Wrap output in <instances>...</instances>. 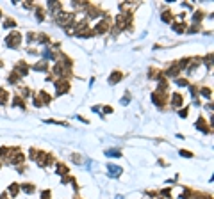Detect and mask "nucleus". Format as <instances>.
Instances as JSON below:
<instances>
[{
  "mask_svg": "<svg viewBox=\"0 0 214 199\" xmlns=\"http://www.w3.org/2000/svg\"><path fill=\"white\" fill-rule=\"evenodd\" d=\"M6 163H9V165H21V163L25 162V155H23V151H21V148H9V155H7V158L4 160Z\"/></svg>",
  "mask_w": 214,
  "mask_h": 199,
  "instance_id": "f257e3e1",
  "label": "nucleus"
},
{
  "mask_svg": "<svg viewBox=\"0 0 214 199\" xmlns=\"http://www.w3.org/2000/svg\"><path fill=\"white\" fill-rule=\"evenodd\" d=\"M109 28H111V18H109V14H104V18L95 25L93 32L95 34H105V32H109Z\"/></svg>",
  "mask_w": 214,
  "mask_h": 199,
  "instance_id": "f03ea898",
  "label": "nucleus"
},
{
  "mask_svg": "<svg viewBox=\"0 0 214 199\" xmlns=\"http://www.w3.org/2000/svg\"><path fill=\"white\" fill-rule=\"evenodd\" d=\"M56 162V156L52 155V153H45V151H39V155L36 158V163L39 165V167H48L52 163Z\"/></svg>",
  "mask_w": 214,
  "mask_h": 199,
  "instance_id": "7ed1b4c3",
  "label": "nucleus"
},
{
  "mask_svg": "<svg viewBox=\"0 0 214 199\" xmlns=\"http://www.w3.org/2000/svg\"><path fill=\"white\" fill-rule=\"evenodd\" d=\"M6 44L9 46V48H18V46L21 44V32L20 30H13L11 34H7Z\"/></svg>",
  "mask_w": 214,
  "mask_h": 199,
  "instance_id": "20e7f679",
  "label": "nucleus"
},
{
  "mask_svg": "<svg viewBox=\"0 0 214 199\" xmlns=\"http://www.w3.org/2000/svg\"><path fill=\"white\" fill-rule=\"evenodd\" d=\"M66 92H70V82L66 78H59L56 80V94L57 96H63Z\"/></svg>",
  "mask_w": 214,
  "mask_h": 199,
  "instance_id": "39448f33",
  "label": "nucleus"
},
{
  "mask_svg": "<svg viewBox=\"0 0 214 199\" xmlns=\"http://www.w3.org/2000/svg\"><path fill=\"white\" fill-rule=\"evenodd\" d=\"M152 101L155 103L157 107H166V103H168V96H166V92L163 91H154L152 92Z\"/></svg>",
  "mask_w": 214,
  "mask_h": 199,
  "instance_id": "423d86ee",
  "label": "nucleus"
},
{
  "mask_svg": "<svg viewBox=\"0 0 214 199\" xmlns=\"http://www.w3.org/2000/svg\"><path fill=\"white\" fill-rule=\"evenodd\" d=\"M86 13H87V18H98L100 14L104 16L102 9H100L98 6H95V4H87V7H86Z\"/></svg>",
  "mask_w": 214,
  "mask_h": 199,
  "instance_id": "0eeeda50",
  "label": "nucleus"
},
{
  "mask_svg": "<svg viewBox=\"0 0 214 199\" xmlns=\"http://www.w3.org/2000/svg\"><path fill=\"white\" fill-rule=\"evenodd\" d=\"M196 128H198L200 132H203V133H211V126L207 125V119L203 116H200L198 121H196Z\"/></svg>",
  "mask_w": 214,
  "mask_h": 199,
  "instance_id": "6e6552de",
  "label": "nucleus"
},
{
  "mask_svg": "<svg viewBox=\"0 0 214 199\" xmlns=\"http://www.w3.org/2000/svg\"><path fill=\"white\" fill-rule=\"evenodd\" d=\"M48 9H50V13L54 14V18H56L57 14L63 11V4L57 2V0H52V2H48Z\"/></svg>",
  "mask_w": 214,
  "mask_h": 199,
  "instance_id": "1a4fd4ad",
  "label": "nucleus"
},
{
  "mask_svg": "<svg viewBox=\"0 0 214 199\" xmlns=\"http://www.w3.org/2000/svg\"><path fill=\"white\" fill-rule=\"evenodd\" d=\"M168 77H173V78H178V75H180V68L177 66V62H171L170 64V68L164 71Z\"/></svg>",
  "mask_w": 214,
  "mask_h": 199,
  "instance_id": "9d476101",
  "label": "nucleus"
},
{
  "mask_svg": "<svg viewBox=\"0 0 214 199\" xmlns=\"http://www.w3.org/2000/svg\"><path fill=\"white\" fill-rule=\"evenodd\" d=\"M16 73L20 75V77H25V75H29V64L25 62V61H21V62L16 64Z\"/></svg>",
  "mask_w": 214,
  "mask_h": 199,
  "instance_id": "9b49d317",
  "label": "nucleus"
},
{
  "mask_svg": "<svg viewBox=\"0 0 214 199\" xmlns=\"http://www.w3.org/2000/svg\"><path fill=\"white\" fill-rule=\"evenodd\" d=\"M182 103H184V96L180 92H173L171 94V105L175 108H178V107H182Z\"/></svg>",
  "mask_w": 214,
  "mask_h": 199,
  "instance_id": "f8f14e48",
  "label": "nucleus"
},
{
  "mask_svg": "<svg viewBox=\"0 0 214 199\" xmlns=\"http://www.w3.org/2000/svg\"><path fill=\"white\" fill-rule=\"evenodd\" d=\"M38 100L41 101V105H48L50 101H52V96L47 91H39L38 92Z\"/></svg>",
  "mask_w": 214,
  "mask_h": 199,
  "instance_id": "ddd939ff",
  "label": "nucleus"
},
{
  "mask_svg": "<svg viewBox=\"0 0 214 199\" xmlns=\"http://www.w3.org/2000/svg\"><path fill=\"white\" fill-rule=\"evenodd\" d=\"M57 174L63 176V178L70 174V169H68V165H66L64 162H57Z\"/></svg>",
  "mask_w": 214,
  "mask_h": 199,
  "instance_id": "4468645a",
  "label": "nucleus"
},
{
  "mask_svg": "<svg viewBox=\"0 0 214 199\" xmlns=\"http://www.w3.org/2000/svg\"><path fill=\"white\" fill-rule=\"evenodd\" d=\"M121 78H123V73L116 70V71H113V73H111V77H109V84H111V85L118 84V82H120Z\"/></svg>",
  "mask_w": 214,
  "mask_h": 199,
  "instance_id": "2eb2a0df",
  "label": "nucleus"
},
{
  "mask_svg": "<svg viewBox=\"0 0 214 199\" xmlns=\"http://www.w3.org/2000/svg\"><path fill=\"white\" fill-rule=\"evenodd\" d=\"M148 78H155V80H161V78H163V71L157 70V68H150V70H148Z\"/></svg>",
  "mask_w": 214,
  "mask_h": 199,
  "instance_id": "dca6fc26",
  "label": "nucleus"
},
{
  "mask_svg": "<svg viewBox=\"0 0 214 199\" xmlns=\"http://www.w3.org/2000/svg\"><path fill=\"white\" fill-rule=\"evenodd\" d=\"M20 190L27 192V194H34V192H36V185L34 183H21L20 185Z\"/></svg>",
  "mask_w": 214,
  "mask_h": 199,
  "instance_id": "f3484780",
  "label": "nucleus"
},
{
  "mask_svg": "<svg viewBox=\"0 0 214 199\" xmlns=\"http://www.w3.org/2000/svg\"><path fill=\"white\" fill-rule=\"evenodd\" d=\"M32 70H36V71H47V70H48V62H47V59H43V61H39L38 64H34V66H32Z\"/></svg>",
  "mask_w": 214,
  "mask_h": 199,
  "instance_id": "a211bd4d",
  "label": "nucleus"
},
{
  "mask_svg": "<svg viewBox=\"0 0 214 199\" xmlns=\"http://www.w3.org/2000/svg\"><path fill=\"white\" fill-rule=\"evenodd\" d=\"M7 101H9V92L7 89L0 87V105H7Z\"/></svg>",
  "mask_w": 214,
  "mask_h": 199,
  "instance_id": "6ab92c4d",
  "label": "nucleus"
},
{
  "mask_svg": "<svg viewBox=\"0 0 214 199\" xmlns=\"http://www.w3.org/2000/svg\"><path fill=\"white\" fill-rule=\"evenodd\" d=\"M107 169L111 171V172H109L111 176H118L120 172H123V169H121V167H118V165H113V163H109V165H107Z\"/></svg>",
  "mask_w": 214,
  "mask_h": 199,
  "instance_id": "aec40b11",
  "label": "nucleus"
},
{
  "mask_svg": "<svg viewBox=\"0 0 214 199\" xmlns=\"http://www.w3.org/2000/svg\"><path fill=\"white\" fill-rule=\"evenodd\" d=\"M18 78H20V75H18L16 71H11L9 77H7V82H9V84H18Z\"/></svg>",
  "mask_w": 214,
  "mask_h": 199,
  "instance_id": "412c9836",
  "label": "nucleus"
},
{
  "mask_svg": "<svg viewBox=\"0 0 214 199\" xmlns=\"http://www.w3.org/2000/svg\"><path fill=\"white\" fill-rule=\"evenodd\" d=\"M13 105H14V107H21V108L25 110V100H23V98H20V96H14V100H13Z\"/></svg>",
  "mask_w": 214,
  "mask_h": 199,
  "instance_id": "4be33fe9",
  "label": "nucleus"
},
{
  "mask_svg": "<svg viewBox=\"0 0 214 199\" xmlns=\"http://www.w3.org/2000/svg\"><path fill=\"white\" fill-rule=\"evenodd\" d=\"M34 11L38 13V20H39V21L45 20V9H43L41 6H34Z\"/></svg>",
  "mask_w": 214,
  "mask_h": 199,
  "instance_id": "5701e85b",
  "label": "nucleus"
},
{
  "mask_svg": "<svg viewBox=\"0 0 214 199\" xmlns=\"http://www.w3.org/2000/svg\"><path fill=\"white\" fill-rule=\"evenodd\" d=\"M18 192H20V185L18 183H11L9 185V194H11V196H18Z\"/></svg>",
  "mask_w": 214,
  "mask_h": 199,
  "instance_id": "b1692460",
  "label": "nucleus"
},
{
  "mask_svg": "<svg viewBox=\"0 0 214 199\" xmlns=\"http://www.w3.org/2000/svg\"><path fill=\"white\" fill-rule=\"evenodd\" d=\"M163 21L164 23H171V21H173V13H171V11H164L163 13Z\"/></svg>",
  "mask_w": 214,
  "mask_h": 199,
  "instance_id": "393cba45",
  "label": "nucleus"
},
{
  "mask_svg": "<svg viewBox=\"0 0 214 199\" xmlns=\"http://www.w3.org/2000/svg\"><path fill=\"white\" fill-rule=\"evenodd\" d=\"M18 92L21 94L20 98H23V100H25V98L29 96V94H30V91H29V87H27V85H21V87H18Z\"/></svg>",
  "mask_w": 214,
  "mask_h": 199,
  "instance_id": "a878e982",
  "label": "nucleus"
},
{
  "mask_svg": "<svg viewBox=\"0 0 214 199\" xmlns=\"http://www.w3.org/2000/svg\"><path fill=\"white\" fill-rule=\"evenodd\" d=\"M200 94H202V96H203V98H211V96H212V91H211V87H202V89H200Z\"/></svg>",
  "mask_w": 214,
  "mask_h": 199,
  "instance_id": "bb28decb",
  "label": "nucleus"
},
{
  "mask_svg": "<svg viewBox=\"0 0 214 199\" xmlns=\"http://www.w3.org/2000/svg\"><path fill=\"white\" fill-rule=\"evenodd\" d=\"M4 27L6 28H14L16 27V21H14L13 18H6V20H4Z\"/></svg>",
  "mask_w": 214,
  "mask_h": 199,
  "instance_id": "cd10ccee",
  "label": "nucleus"
},
{
  "mask_svg": "<svg viewBox=\"0 0 214 199\" xmlns=\"http://www.w3.org/2000/svg\"><path fill=\"white\" fill-rule=\"evenodd\" d=\"M185 27H187L185 23H173V30H175V32H184Z\"/></svg>",
  "mask_w": 214,
  "mask_h": 199,
  "instance_id": "c85d7f7f",
  "label": "nucleus"
},
{
  "mask_svg": "<svg viewBox=\"0 0 214 199\" xmlns=\"http://www.w3.org/2000/svg\"><path fill=\"white\" fill-rule=\"evenodd\" d=\"M38 41L41 43V44H48V43H50V37L47 34H39V36H38Z\"/></svg>",
  "mask_w": 214,
  "mask_h": 199,
  "instance_id": "c756f323",
  "label": "nucleus"
},
{
  "mask_svg": "<svg viewBox=\"0 0 214 199\" xmlns=\"http://www.w3.org/2000/svg\"><path fill=\"white\" fill-rule=\"evenodd\" d=\"M202 18H203V13H202V11H196V13L193 14V20H194V23L202 21Z\"/></svg>",
  "mask_w": 214,
  "mask_h": 199,
  "instance_id": "7c9ffc66",
  "label": "nucleus"
},
{
  "mask_svg": "<svg viewBox=\"0 0 214 199\" xmlns=\"http://www.w3.org/2000/svg\"><path fill=\"white\" fill-rule=\"evenodd\" d=\"M38 155H39V151L36 148H30V158L29 160H32V162H36V158H38Z\"/></svg>",
  "mask_w": 214,
  "mask_h": 199,
  "instance_id": "2f4dec72",
  "label": "nucleus"
},
{
  "mask_svg": "<svg viewBox=\"0 0 214 199\" xmlns=\"http://www.w3.org/2000/svg\"><path fill=\"white\" fill-rule=\"evenodd\" d=\"M178 155L185 156V158H193V153H191V151H187V149H180V151H178Z\"/></svg>",
  "mask_w": 214,
  "mask_h": 199,
  "instance_id": "473e14b6",
  "label": "nucleus"
},
{
  "mask_svg": "<svg viewBox=\"0 0 214 199\" xmlns=\"http://www.w3.org/2000/svg\"><path fill=\"white\" fill-rule=\"evenodd\" d=\"M39 199H52V192L48 190V188H47V190H43L41 192V197Z\"/></svg>",
  "mask_w": 214,
  "mask_h": 199,
  "instance_id": "72a5a7b5",
  "label": "nucleus"
},
{
  "mask_svg": "<svg viewBox=\"0 0 214 199\" xmlns=\"http://www.w3.org/2000/svg\"><path fill=\"white\" fill-rule=\"evenodd\" d=\"M175 82H177V85H187V87H189L187 78H175Z\"/></svg>",
  "mask_w": 214,
  "mask_h": 199,
  "instance_id": "f704fd0d",
  "label": "nucleus"
},
{
  "mask_svg": "<svg viewBox=\"0 0 214 199\" xmlns=\"http://www.w3.org/2000/svg\"><path fill=\"white\" fill-rule=\"evenodd\" d=\"M71 160H73L75 163H82V156L77 155V153H73V155H71Z\"/></svg>",
  "mask_w": 214,
  "mask_h": 199,
  "instance_id": "c9c22d12",
  "label": "nucleus"
},
{
  "mask_svg": "<svg viewBox=\"0 0 214 199\" xmlns=\"http://www.w3.org/2000/svg\"><path fill=\"white\" fill-rule=\"evenodd\" d=\"M187 112H189V107H185V108H182V110H180V117H187Z\"/></svg>",
  "mask_w": 214,
  "mask_h": 199,
  "instance_id": "e433bc0d",
  "label": "nucleus"
},
{
  "mask_svg": "<svg viewBox=\"0 0 214 199\" xmlns=\"http://www.w3.org/2000/svg\"><path fill=\"white\" fill-rule=\"evenodd\" d=\"M161 194L166 196V197H170V196H171V188H164V190H161Z\"/></svg>",
  "mask_w": 214,
  "mask_h": 199,
  "instance_id": "4c0bfd02",
  "label": "nucleus"
},
{
  "mask_svg": "<svg viewBox=\"0 0 214 199\" xmlns=\"http://www.w3.org/2000/svg\"><path fill=\"white\" fill-rule=\"evenodd\" d=\"M105 155H114V156H118V155H120V151H105Z\"/></svg>",
  "mask_w": 214,
  "mask_h": 199,
  "instance_id": "58836bf2",
  "label": "nucleus"
},
{
  "mask_svg": "<svg viewBox=\"0 0 214 199\" xmlns=\"http://www.w3.org/2000/svg\"><path fill=\"white\" fill-rule=\"evenodd\" d=\"M104 112H105V114H107V112L111 114V112H113V107H107V105H105V107H104Z\"/></svg>",
  "mask_w": 214,
  "mask_h": 199,
  "instance_id": "ea45409f",
  "label": "nucleus"
},
{
  "mask_svg": "<svg viewBox=\"0 0 214 199\" xmlns=\"http://www.w3.org/2000/svg\"><path fill=\"white\" fill-rule=\"evenodd\" d=\"M0 199H11V197L7 196V192H2V194H0Z\"/></svg>",
  "mask_w": 214,
  "mask_h": 199,
  "instance_id": "a19ab883",
  "label": "nucleus"
},
{
  "mask_svg": "<svg viewBox=\"0 0 214 199\" xmlns=\"http://www.w3.org/2000/svg\"><path fill=\"white\" fill-rule=\"evenodd\" d=\"M32 39H34V32H30V34L27 36V41H29V43L32 41Z\"/></svg>",
  "mask_w": 214,
  "mask_h": 199,
  "instance_id": "79ce46f5",
  "label": "nucleus"
},
{
  "mask_svg": "<svg viewBox=\"0 0 214 199\" xmlns=\"http://www.w3.org/2000/svg\"><path fill=\"white\" fill-rule=\"evenodd\" d=\"M128 98H130V96H128V92H127V94H125V98H123V103H125V105L128 103Z\"/></svg>",
  "mask_w": 214,
  "mask_h": 199,
  "instance_id": "37998d69",
  "label": "nucleus"
},
{
  "mask_svg": "<svg viewBox=\"0 0 214 199\" xmlns=\"http://www.w3.org/2000/svg\"><path fill=\"white\" fill-rule=\"evenodd\" d=\"M0 68H2V61H0Z\"/></svg>",
  "mask_w": 214,
  "mask_h": 199,
  "instance_id": "c03bdc74",
  "label": "nucleus"
},
{
  "mask_svg": "<svg viewBox=\"0 0 214 199\" xmlns=\"http://www.w3.org/2000/svg\"><path fill=\"white\" fill-rule=\"evenodd\" d=\"M0 167H2V162H0Z\"/></svg>",
  "mask_w": 214,
  "mask_h": 199,
  "instance_id": "a18cd8bd",
  "label": "nucleus"
},
{
  "mask_svg": "<svg viewBox=\"0 0 214 199\" xmlns=\"http://www.w3.org/2000/svg\"><path fill=\"white\" fill-rule=\"evenodd\" d=\"M0 16H2V11H0Z\"/></svg>",
  "mask_w": 214,
  "mask_h": 199,
  "instance_id": "49530a36",
  "label": "nucleus"
},
{
  "mask_svg": "<svg viewBox=\"0 0 214 199\" xmlns=\"http://www.w3.org/2000/svg\"><path fill=\"white\" fill-rule=\"evenodd\" d=\"M77 199H78V197H77Z\"/></svg>",
  "mask_w": 214,
  "mask_h": 199,
  "instance_id": "de8ad7c7",
  "label": "nucleus"
}]
</instances>
